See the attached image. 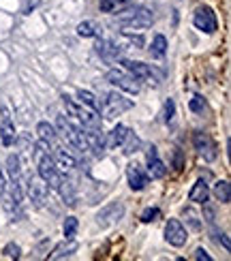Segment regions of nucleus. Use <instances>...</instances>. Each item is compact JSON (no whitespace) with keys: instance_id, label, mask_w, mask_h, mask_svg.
I'll return each mask as SVG.
<instances>
[{"instance_id":"f257e3e1","label":"nucleus","mask_w":231,"mask_h":261,"mask_svg":"<svg viewBox=\"0 0 231 261\" xmlns=\"http://www.w3.org/2000/svg\"><path fill=\"white\" fill-rule=\"evenodd\" d=\"M33 156H35V163H37L39 178L43 180V182L49 186V189L58 191L62 176H60L58 167H56L54 159H51V154H49V146H45L43 141L33 143Z\"/></svg>"},{"instance_id":"f03ea898","label":"nucleus","mask_w":231,"mask_h":261,"mask_svg":"<svg viewBox=\"0 0 231 261\" xmlns=\"http://www.w3.org/2000/svg\"><path fill=\"white\" fill-rule=\"evenodd\" d=\"M62 103H65L67 111L71 113V116H75L83 129H101V116L97 109H92L88 105H83V103H75L71 97H62Z\"/></svg>"},{"instance_id":"7ed1b4c3","label":"nucleus","mask_w":231,"mask_h":261,"mask_svg":"<svg viewBox=\"0 0 231 261\" xmlns=\"http://www.w3.org/2000/svg\"><path fill=\"white\" fill-rule=\"evenodd\" d=\"M54 129H56V133L60 135V137L71 146V148H75L77 152H88L86 150V139H83V131L77 129L67 116H58Z\"/></svg>"},{"instance_id":"20e7f679","label":"nucleus","mask_w":231,"mask_h":261,"mask_svg":"<svg viewBox=\"0 0 231 261\" xmlns=\"http://www.w3.org/2000/svg\"><path fill=\"white\" fill-rule=\"evenodd\" d=\"M115 19H118V24L122 28H135V30L150 28L154 24L152 11H148V9H143V7H135V9H129V11H122V13H118Z\"/></svg>"},{"instance_id":"39448f33","label":"nucleus","mask_w":231,"mask_h":261,"mask_svg":"<svg viewBox=\"0 0 231 261\" xmlns=\"http://www.w3.org/2000/svg\"><path fill=\"white\" fill-rule=\"evenodd\" d=\"M120 65L127 69L133 77H137L139 81H150V83H159L163 79V73L156 71L152 65H143V62H137V60H127V58H120L118 60Z\"/></svg>"},{"instance_id":"423d86ee","label":"nucleus","mask_w":231,"mask_h":261,"mask_svg":"<svg viewBox=\"0 0 231 261\" xmlns=\"http://www.w3.org/2000/svg\"><path fill=\"white\" fill-rule=\"evenodd\" d=\"M131 107H133V101L124 99L120 92H109V95H105L103 103H99V111H103L105 118H115L122 111H129Z\"/></svg>"},{"instance_id":"0eeeda50","label":"nucleus","mask_w":231,"mask_h":261,"mask_svg":"<svg viewBox=\"0 0 231 261\" xmlns=\"http://www.w3.org/2000/svg\"><path fill=\"white\" fill-rule=\"evenodd\" d=\"M105 79H107L111 86L120 88V90H127L131 92V95H137V92L141 90V83L137 77H133L131 73H124V71H107L105 73Z\"/></svg>"},{"instance_id":"6e6552de","label":"nucleus","mask_w":231,"mask_h":261,"mask_svg":"<svg viewBox=\"0 0 231 261\" xmlns=\"http://www.w3.org/2000/svg\"><path fill=\"white\" fill-rule=\"evenodd\" d=\"M193 146H195L197 154L201 156L204 161H208V163L216 161V156H218V148H216L214 139L210 137L208 133H204V131H197V133L193 135Z\"/></svg>"},{"instance_id":"1a4fd4ad","label":"nucleus","mask_w":231,"mask_h":261,"mask_svg":"<svg viewBox=\"0 0 231 261\" xmlns=\"http://www.w3.org/2000/svg\"><path fill=\"white\" fill-rule=\"evenodd\" d=\"M26 191H28V197L33 201L35 208H43L47 204V195H49V186L41 180V178H30L26 180Z\"/></svg>"},{"instance_id":"9d476101","label":"nucleus","mask_w":231,"mask_h":261,"mask_svg":"<svg viewBox=\"0 0 231 261\" xmlns=\"http://www.w3.org/2000/svg\"><path fill=\"white\" fill-rule=\"evenodd\" d=\"M193 24L201 30L206 35H214L216 28H218V22H216V15L210 7H199L195 15H193Z\"/></svg>"},{"instance_id":"9b49d317","label":"nucleus","mask_w":231,"mask_h":261,"mask_svg":"<svg viewBox=\"0 0 231 261\" xmlns=\"http://www.w3.org/2000/svg\"><path fill=\"white\" fill-rule=\"evenodd\" d=\"M165 240L171 246H176V248H180V246L186 244L188 234H186V229L182 227V223L178 221V218H169V221H167V225H165Z\"/></svg>"},{"instance_id":"f8f14e48","label":"nucleus","mask_w":231,"mask_h":261,"mask_svg":"<svg viewBox=\"0 0 231 261\" xmlns=\"http://www.w3.org/2000/svg\"><path fill=\"white\" fill-rule=\"evenodd\" d=\"M124 216V206L118 201V204H109L107 208H103V210L97 214V223L101 227H109V225H115L120 223Z\"/></svg>"},{"instance_id":"ddd939ff","label":"nucleus","mask_w":231,"mask_h":261,"mask_svg":"<svg viewBox=\"0 0 231 261\" xmlns=\"http://www.w3.org/2000/svg\"><path fill=\"white\" fill-rule=\"evenodd\" d=\"M83 131V139H86V150H90L94 156H103L105 154V137L101 135V129H81Z\"/></svg>"},{"instance_id":"4468645a","label":"nucleus","mask_w":231,"mask_h":261,"mask_svg":"<svg viewBox=\"0 0 231 261\" xmlns=\"http://www.w3.org/2000/svg\"><path fill=\"white\" fill-rule=\"evenodd\" d=\"M146 159H148V178L152 180H161L163 176L167 173L165 163L159 159V152H156L154 146H150L148 152H146Z\"/></svg>"},{"instance_id":"2eb2a0df","label":"nucleus","mask_w":231,"mask_h":261,"mask_svg":"<svg viewBox=\"0 0 231 261\" xmlns=\"http://www.w3.org/2000/svg\"><path fill=\"white\" fill-rule=\"evenodd\" d=\"M127 178H129V186L133 191H143L146 186H148V173H146L143 169H141V165H137V163H131L129 167H127Z\"/></svg>"},{"instance_id":"dca6fc26","label":"nucleus","mask_w":231,"mask_h":261,"mask_svg":"<svg viewBox=\"0 0 231 261\" xmlns=\"http://www.w3.org/2000/svg\"><path fill=\"white\" fill-rule=\"evenodd\" d=\"M0 139H3V146H13L17 139V133H15V124L9 118V113L3 109V118H0Z\"/></svg>"},{"instance_id":"f3484780","label":"nucleus","mask_w":231,"mask_h":261,"mask_svg":"<svg viewBox=\"0 0 231 261\" xmlns=\"http://www.w3.org/2000/svg\"><path fill=\"white\" fill-rule=\"evenodd\" d=\"M127 135H129V129L124 127V124H118V127H113V129L107 133V139H105V148H107V150L118 148V146H122V141L127 139Z\"/></svg>"},{"instance_id":"a211bd4d","label":"nucleus","mask_w":231,"mask_h":261,"mask_svg":"<svg viewBox=\"0 0 231 261\" xmlns=\"http://www.w3.org/2000/svg\"><path fill=\"white\" fill-rule=\"evenodd\" d=\"M58 191H60L62 199H65L67 206H75V201H77V193H75V182H73L71 178H67V176H65V178L60 180Z\"/></svg>"},{"instance_id":"6ab92c4d","label":"nucleus","mask_w":231,"mask_h":261,"mask_svg":"<svg viewBox=\"0 0 231 261\" xmlns=\"http://www.w3.org/2000/svg\"><path fill=\"white\" fill-rule=\"evenodd\" d=\"M208 197H210V186H208V182H206V180H197V182L193 184L191 193H188V199L195 201V204H204V206H206Z\"/></svg>"},{"instance_id":"aec40b11","label":"nucleus","mask_w":231,"mask_h":261,"mask_svg":"<svg viewBox=\"0 0 231 261\" xmlns=\"http://www.w3.org/2000/svg\"><path fill=\"white\" fill-rule=\"evenodd\" d=\"M77 250V242H75V238H71V240H65V242H60L54 250L49 253V259H65L69 255H73Z\"/></svg>"},{"instance_id":"412c9836","label":"nucleus","mask_w":231,"mask_h":261,"mask_svg":"<svg viewBox=\"0 0 231 261\" xmlns=\"http://www.w3.org/2000/svg\"><path fill=\"white\" fill-rule=\"evenodd\" d=\"M37 133H39V139L43 141L45 146H51V143L58 141V133L49 122H39L37 124Z\"/></svg>"},{"instance_id":"4be33fe9","label":"nucleus","mask_w":231,"mask_h":261,"mask_svg":"<svg viewBox=\"0 0 231 261\" xmlns=\"http://www.w3.org/2000/svg\"><path fill=\"white\" fill-rule=\"evenodd\" d=\"M7 169L11 176V182H22V163H19V156L11 154L7 159Z\"/></svg>"},{"instance_id":"5701e85b","label":"nucleus","mask_w":231,"mask_h":261,"mask_svg":"<svg viewBox=\"0 0 231 261\" xmlns=\"http://www.w3.org/2000/svg\"><path fill=\"white\" fill-rule=\"evenodd\" d=\"M214 197L220 204H229L231 201V184L227 180H218L214 184Z\"/></svg>"},{"instance_id":"b1692460","label":"nucleus","mask_w":231,"mask_h":261,"mask_svg":"<svg viewBox=\"0 0 231 261\" xmlns=\"http://www.w3.org/2000/svg\"><path fill=\"white\" fill-rule=\"evenodd\" d=\"M120 148H122V152L127 154V156H131V154H135V152H137V150L141 148V139H139V137H137V135H135V133H131V131H129L127 139L122 141V146H120Z\"/></svg>"},{"instance_id":"393cba45","label":"nucleus","mask_w":231,"mask_h":261,"mask_svg":"<svg viewBox=\"0 0 231 261\" xmlns=\"http://www.w3.org/2000/svg\"><path fill=\"white\" fill-rule=\"evenodd\" d=\"M167 51V39L163 35H156L152 39V45H150V56L152 58H163Z\"/></svg>"},{"instance_id":"a878e982","label":"nucleus","mask_w":231,"mask_h":261,"mask_svg":"<svg viewBox=\"0 0 231 261\" xmlns=\"http://www.w3.org/2000/svg\"><path fill=\"white\" fill-rule=\"evenodd\" d=\"M77 227H79L77 218H75V216H67V218H65V225H62V231H65V238H67V240L75 238Z\"/></svg>"},{"instance_id":"bb28decb","label":"nucleus","mask_w":231,"mask_h":261,"mask_svg":"<svg viewBox=\"0 0 231 261\" xmlns=\"http://www.w3.org/2000/svg\"><path fill=\"white\" fill-rule=\"evenodd\" d=\"M77 99H79V103H83V105H88V107H92V109H97V111H99V103H97V99H94L92 92H88V90H79V92H77Z\"/></svg>"},{"instance_id":"cd10ccee","label":"nucleus","mask_w":231,"mask_h":261,"mask_svg":"<svg viewBox=\"0 0 231 261\" xmlns=\"http://www.w3.org/2000/svg\"><path fill=\"white\" fill-rule=\"evenodd\" d=\"M77 35L83 37V39H90V37H97L99 33H97V26H94L92 22H81L77 26Z\"/></svg>"},{"instance_id":"c85d7f7f","label":"nucleus","mask_w":231,"mask_h":261,"mask_svg":"<svg viewBox=\"0 0 231 261\" xmlns=\"http://www.w3.org/2000/svg\"><path fill=\"white\" fill-rule=\"evenodd\" d=\"M182 214L188 216L186 221H188V225H191V229H195V231H199V229H201V221H199V214L193 210V208H184Z\"/></svg>"},{"instance_id":"c756f323","label":"nucleus","mask_w":231,"mask_h":261,"mask_svg":"<svg viewBox=\"0 0 231 261\" xmlns=\"http://www.w3.org/2000/svg\"><path fill=\"white\" fill-rule=\"evenodd\" d=\"M188 109H191L193 113H204L206 109V99L201 95H195L191 101H188Z\"/></svg>"},{"instance_id":"7c9ffc66","label":"nucleus","mask_w":231,"mask_h":261,"mask_svg":"<svg viewBox=\"0 0 231 261\" xmlns=\"http://www.w3.org/2000/svg\"><path fill=\"white\" fill-rule=\"evenodd\" d=\"M174 116H176V101H174V99H167V101H165V109H163V120H165V124H169V122L174 120Z\"/></svg>"},{"instance_id":"2f4dec72","label":"nucleus","mask_w":231,"mask_h":261,"mask_svg":"<svg viewBox=\"0 0 231 261\" xmlns=\"http://www.w3.org/2000/svg\"><path fill=\"white\" fill-rule=\"evenodd\" d=\"M3 255L9 257V259H19V257H22V248L11 242V244H7V246L3 248Z\"/></svg>"},{"instance_id":"473e14b6","label":"nucleus","mask_w":231,"mask_h":261,"mask_svg":"<svg viewBox=\"0 0 231 261\" xmlns=\"http://www.w3.org/2000/svg\"><path fill=\"white\" fill-rule=\"evenodd\" d=\"M120 5H124L122 0H101L99 3V7H101V11L103 13H111V11H115Z\"/></svg>"},{"instance_id":"72a5a7b5","label":"nucleus","mask_w":231,"mask_h":261,"mask_svg":"<svg viewBox=\"0 0 231 261\" xmlns=\"http://www.w3.org/2000/svg\"><path fill=\"white\" fill-rule=\"evenodd\" d=\"M159 216H161L159 208H148V210L141 212V223H152V221H156Z\"/></svg>"},{"instance_id":"f704fd0d","label":"nucleus","mask_w":231,"mask_h":261,"mask_svg":"<svg viewBox=\"0 0 231 261\" xmlns=\"http://www.w3.org/2000/svg\"><path fill=\"white\" fill-rule=\"evenodd\" d=\"M171 165H174L176 171H182V169H184V152H182L180 148L174 150V163H171Z\"/></svg>"},{"instance_id":"c9c22d12","label":"nucleus","mask_w":231,"mask_h":261,"mask_svg":"<svg viewBox=\"0 0 231 261\" xmlns=\"http://www.w3.org/2000/svg\"><path fill=\"white\" fill-rule=\"evenodd\" d=\"M124 37H127V41H129L133 47H143V37H141V35H139V37H131L127 30H124Z\"/></svg>"},{"instance_id":"e433bc0d","label":"nucleus","mask_w":231,"mask_h":261,"mask_svg":"<svg viewBox=\"0 0 231 261\" xmlns=\"http://www.w3.org/2000/svg\"><path fill=\"white\" fill-rule=\"evenodd\" d=\"M193 257H195V259H204V261H212V255H208V250L201 248V246L195 250V255H193Z\"/></svg>"},{"instance_id":"4c0bfd02","label":"nucleus","mask_w":231,"mask_h":261,"mask_svg":"<svg viewBox=\"0 0 231 261\" xmlns=\"http://www.w3.org/2000/svg\"><path fill=\"white\" fill-rule=\"evenodd\" d=\"M5 191H7V176H5V169L0 167V199H3Z\"/></svg>"}]
</instances>
